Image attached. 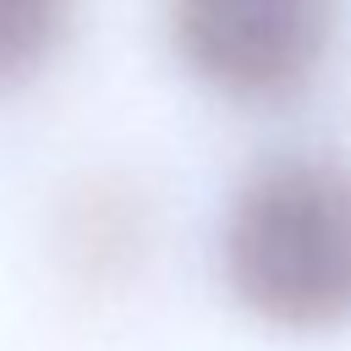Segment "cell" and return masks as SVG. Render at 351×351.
Here are the masks:
<instances>
[{
    "mask_svg": "<svg viewBox=\"0 0 351 351\" xmlns=\"http://www.w3.org/2000/svg\"><path fill=\"white\" fill-rule=\"evenodd\" d=\"M219 274L230 302L274 335L351 324V165L335 154H269L225 203Z\"/></svg>",
    "mask_w": 351,
    "mask_h": 351,
    "instance_id": "obj_1",
    "label": "cell"
},
{
    "mask_svg": "<svg viewBox=\"0 0 351 351\" xmlns=\"http://www.w3.org/2000/svg\"><path fill=\"white\" fill-rule=\"evenodd\" d=\"M77 16V0H0V88L27 82L55 60Z\"/></svg>",
    "mask_w": 351,
    "mask_h": 351,
    "instance_id": "obj_3",
    "label": "cell"
},
{
    "mask_svg": "<svg viewBox=\"0 0 351 351\" xmlns=\"http://www.w3.org/2000/svg\"><path fill=\"white\" fill-rule=\"evenodd\" d=\"M176 60L230 104L296 99L335 49V0H165Z\"/></svg>",
    "mask_w": 351,
    "mask_h": 351,
    "instance_id": "obj_2",
    "label": "cell"
}]
</instances>
